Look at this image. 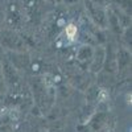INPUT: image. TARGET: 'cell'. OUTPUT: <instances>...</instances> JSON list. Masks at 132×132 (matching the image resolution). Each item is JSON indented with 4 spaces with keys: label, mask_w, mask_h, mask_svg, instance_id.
Returning a JSON list of instances; mask_svg holds the SVG:
<instances>
[{
    "label": "cell",
    "mask_w": 132,
    "mask_h": 132,
    "mask_svg": "<svg viewBox=\"0 0 132 132\" xmlns=\"http://www.w3.org/2000/svg\"><path fill=\"white\" fill-rule=\"evenodd\" d=\"M3 75H0V90H2V87H3Z\"/></svg>",
    "instance_id": "obj_5"
},
{
    "label": "cell",
    "mask_w": 132,
    "mask_h": 132,
    "mask_svg": "<svg viewBox=\"0 0 132 132\" xmlns=\"http://www.w3.org/2000/svg\"><path fill=\"white\" fill-rule=\"evenodd\" d=\"M94 57V52L90 46H83L82 49L78 50V54H77V60L81 65H91Z\"/></svg>",
    "instance_id": "obj_2"
},
{
    "label": "cell",
    "mask_w": 132,
    "mask_h": 132,
    "mask_svg": "<svg viewBox=\"0 0 132 132\" xmlns=\"http://www.w3.org/2000/svg\"><path fill=\"white\" fill-rule=\"evenodd\" d=\"M0 41H2V45H4L5 48L15 50V52H24V42L21 41L16 35L13 33H4V35L0 37Z\"/></svg>",
    "instance_id": "obj_1"
},
{
    "label": "cell",
    "mask_w": 132,
    "mask_h": 132,
    "mask_svg": "<svg viewBox=\"0 0 132 132\" xmlns=\"http://www.w3.org/2000/svg\"><path fill=\"white\" fill-rule=\"evenodd\" d=\"M129 56H128V53L122 50L119 54H118V58H116V62H118V69H123V68H127V66L129 65Z\"/></svg>",
    "instance_id": "obj_3"
},
{
    "label": "cell",
    "mask_w": 132,
    "mask_h": 132,
    "mask_svg": "<svg viewBox=\"0 0 132 132\" xmlns=\"http://www.w3.org/2000/svg\"><path fill=\"white\" fill-rule=\"evenodd\" d=\"M0 132H11L8 127H0Z\"/></svg>",
    "instance_id": "obj_4"
}]
</instances>
